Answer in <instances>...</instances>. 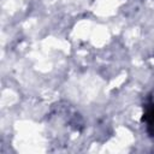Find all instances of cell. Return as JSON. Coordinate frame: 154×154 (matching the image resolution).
Masks as SVG:
<instances>
[{
    "mask_svg": "<svg viewBox=\"0 0 154 154\" xmlns=\"http://www.w3.org/2000/svg\"><path fill=\"white\" fill-rule=\"evenodd\" d=\"M142 120L146 122L149 135L154 136V102L153 101H149L148 103H146Z\"/></svg>",
    "mask_w": 154,
    "mask_h": 154,
    "instance_id": "1",
    "label": "cell"
}]
</instances>
